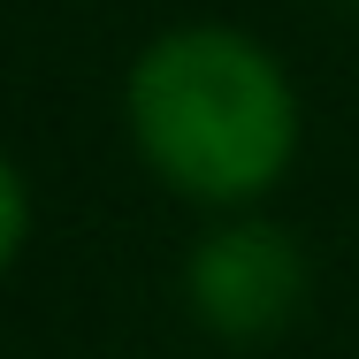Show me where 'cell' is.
<instances>
[{"mask_svg":"<svg viewBox=\"0 0 359 359\" xmlns=\"http://www.w3.org/2000/svg\"><path fill=\"white\" fill-rule=\"evenodd\" d=\"M130 130L191 199H252L298 138L283 69L237 31H168L130 69Z\"/></svg>","mask_w":359,"mask_h":359,"instance_id":"cell-1","label":"cell"},{"mask_svg":"<svg viewBox=\"0 0 359 359\" xmlns=\"http://www.w3.org/2000/svg\"><path fill=\"white\" fill-rule=\"evenodd\" d=\"M298 290H306L298 245L283 229H260V222L222 229L191 260V298L222 337H276L290 321V306H298Z\"/></svg>","mask_w":359,"mask_h":359,"instance_id":"cell-2","label":"cell"},{"mask_svg":"<svg viewBox=\"0 0 359 359\" xmlns=\"http://www.w3.org/2000/svg\"><path fill=\"white\" fill-rule=\"evenodd\" d=\"M15 245H23V184H15V168L0 161V268L15 260Z\"/></svg>","mask_w":359,"mask_h":359,"instance_id":"cell-3","label":"cell"}]
</instances>
